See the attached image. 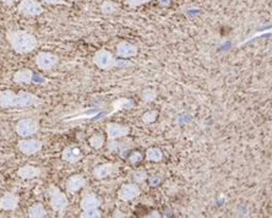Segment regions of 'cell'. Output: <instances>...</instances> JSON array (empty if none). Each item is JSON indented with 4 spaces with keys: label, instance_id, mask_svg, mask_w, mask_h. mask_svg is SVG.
Returning a JSON list of instances; mask_svg holds the SVG:
<instances>
[{
    "label": "cell",
    "instance_id": "obj_19",
    "mask_svg": "<svg viewBox=\"0 0 272 218\" xmlns=\"http://www.w3.org/2000/svg\"><path fill=\"white\" fill-rule=\"evenodd\" d=\"M33 75L34 72L31 69H21L14 74L13 80L19 85H30L33 81Z\"/></svg>",
    "mask_w": 272,
    "mask_h": 218
},
{
    "label": "cell",
    "instance_id": "obj_18",
    "mask_svg": "<svg viewBox=\"0 0 272 218\" xmlns=\"http://www.w3.org/2000/svg\"><path fill=\"white\" fill-rule=\"evenodd\" d=\"M0 108H16V92L11 90L0 91Z\"/></svg>",
    "mask_w": 272,
    "mask_h": 218
},
{
    "label": "cell",
    "instance_id": "obj_7",
    "mask_svg": "<svg viewBox=\"0 0 272 218\" xmlns=\"http://www.w3.org/2000/svg\"><path fill=\"white\" fill-rule=\"evenodd\" d=\"M43 149V142L38 138L32 137H22L17 142V150L25 156H33L41 152Z\"/></svg>",
    "mask_w": 272,
    "mask_h": 218
},
{
    "label": "cell",
    "instance_id": "obj_32",
    "mask_svg": "<svg viewBox=\"0 0 272 218\" xmlns=\"http://www.w3.org/2000/svg\"><path fill=\"white\" fill-rule=\"evenodd\" d=\"M2 2L3 4L7 5V7H13V5L16 3V0H2Z\"/></svg>",
    "mask_w": 272,
    "mask_h": 218
},
{
    "label": "cell",
    "instance_id": "obj_25",
    "mask_svg": "<svg viewBox=\"0 0 272 218\" xmlns=\"http://www.w3.org/2000/svg\"><path fill=\"white\" fill-rule=\"evenodd\" d=\"M159 97V92H157L156 88H145L141 92V98L145 103H152L154 102Z\"/></svg>",
    "mask_w": 272,
    "mask_h": 218
},
{
    "label": "cell",
    "instance_id": "obj_1",
    "mask_svg": "<svg viewBox=\"0 0 272 218\" xmlns=\"http://www.w3.org/2000/svg\"><path fill=\"white\" fill-rule=\"evenodd\" d=\"M7 41L17 54H28L38 47V40L34 34L22 29H9L7 32Z\"/></svg>",
    "mask_w": 272,
    "mask_h": 218
},
{
    "label": "cell",
    "instance_id": "obj_4",
    "mask_svg": "<svg viewBox=\"0 0 272 218\" xmlns=\"http://www.w3.org/2000/svg\"><path fill=\"white\" fill-rule=\"evenodd\" d=\"M15 131L20 137H31L40 131V122L36 118H23L16 123Z\"/></svg>",
    "mask_w": 272,
    "mask_h": 218
},
{
    "label": "cell",
    "instance_id": "obj_20",
    "mask_svg": "<svg viewBox=\"0 0 272 218\" xmlns=\"http://www.w3.org/2000/svg\"><path fill=\"white\" fill-rule=\"evenodd\" d=\"M27 216L30 218H45L48 216V213H47L45 206L41 204V202H37V204H33L28 208Z\"/></svg>",
    "mask_w": 272,
    "mask_h": 218
},
{
    "label": "cell",
    "instance_id": "obj_2",
    "mask_svg": "<svg viewBox=\"0 0 272 218\" xmlns=\"http://www.w3.org/2000/svg\"><path fill=\"white\" fill-rule=\"evenodd\" d=\"M125 59H116L115 55L113 54L112 52L107 51V49H99L93 54L92 61L98 69L104 70V71H108V70L115 69V67H121V66H129L130 64L125 63Z\"/></svg>",
    "mask_w": 272,
    "mask_h": 218
},
{
    "label": "cell",
    "instance_id": "obj_15",
    "mask_svg": "<svg viewBox=\"0 0 272 218\" xmlns=\"http://www.w3.org/2000/svg\"><path fill=\"white\" fill-rule=\"evenodd\" d=\"M20 196L16 195L15 193H5L4 195L0 197V210L2 211H15L19 207Z\"/></svg>",
    "mask_w": 272,
    "mask_h": 218
},
{
    "label": "cell",
    "instance_id": "obj_24",
    "mask_svg": "<svg viewBox=\"0 0 272 218\" xmlns=\"http://www.w3.org/2000/svg\"><path fill=\"white\" fill-rule=\"evenodd\" d=\"M130 175H131V179H133V181L135 183V184H144V183L147 180V178H148L147 172H146L145 169H140V168L133 170Z\"/></svg>",
    "mask_w": 272,
    "mask_h": 218
},
{
    "label": "cell",
    "instance_id": "obj_14",
    "mask_svg": "<svg viewBox=\"0 0 272 218\" xmlns=\"http://www.w3.org/2000/svg\"><path fill=\"white\" fill-rule=\"evenodd\" d=\"M102 206V200L101 197H98L95 193H85L83 197H81L80 201V207L83 211H89V210H96Z\"/></svg>",
    "mask_w": 272,
    "mask_h": 218
},
{
    "label": "cell",
    "instance_id": "obj_12",
    "mask_svg": "<svg viewBox=\"0 0 272 218\" xmlns=\"http://www.w3.org/2000/svg\"><path fill=\"white\" fill-rule=\"evenodd\" d=\"M84 158V153L81 151V149H79L75 145H69L64 147L63 152H61V160L66 163L75 164L77 162H80Z\"/></svg>",
    "mask_w": 272,
    "mask_h": 218
},
{
    "label": "cell",
    "instance_id": "obj_9",
    "mask_svg": "<svg viewBox=\"0 0 272 218\" xmlns=\"http://www.w3.org/2000/svg\"><path fill=\"white\" fill-rule=\"evenodd\" d=\"M130 134V128L121 123H108L106 126V135L108 140H121Z\"/></svg>",
    "mask_w": 272,
    "mask_h": 218
},
{
    "label": "cell",
    "instance_id": "obj_3",
    "mask_svg": "<svg viewBox=\"0 0 272 218\" xmlns=\"http://www.w3.org/2000/svg\"><path fill=\"white\" fill-rule=\"evenodd\" d=\"M48 195H49V205H51L52 210L58 213L63 214L69 206L68 196L65 193H63L57 185L51 184L48 187Z\"/></svg>",
    "mask_w": 272,
    "mask_h": 218
},
{
    "label": "cell",
    "instance_id": "obj_35",
    "mask_svg": "<svg viewBox=\"0 0 272 218\" xmlns=\"http://www.w3.org/2000/svg\"><path fill=\"white\" fill-rule=\"evenodd\" d=\"M147 217H156V218H160L161 217V213L159 211H152L150 214H148Z\"/></svg>",
    "mask_w": 272,
    "mask_h": 218
},
{
    "label": "cell",
    "instance_id": "obj_16",
    "mask_svg": "<svg viewBox=\"0 0 272 218\" xmlns=\"http://www.w3.org/2000/svg\"><path fill=\"white\" fill-rule=\"evenodd\" d=\"M17 175L23 180H32V179H36L42 175V168L31 166V164H25V166L20 167L17 169Z\"/></svg>",
    "mask_w": 272,
    "mask_h": 218
},
{
    "label": "cell",
    "instance_id": "obj_23",
    "mask_svg": "<svg viewBox=\"0 0 272 218\" xmlns=\"http://www.w3.org/2000/svg\"><path fill=\"white\" fill-rule=\"evenodd\" d=\"M99 10H101V13L103 15L109 16V15L118 13L119 5L115 2H113V0H104L101 4V7H99Z\"/></svg>",
    "mask_w": 272,
    "mask_h": 218
},
{
    "label": "cell",
    "instance_id": "obj_8",
    "mask_svg": "<svg viewBox=\"0 0 272 218\" xmlns=\"http://www.w3.org/2000/svg\"><path fill=\"white\" fill-rule=\"evenodd\" d=\"M43 101L40 97L27 91H20L16 93V108H30L42 104Z\"/></svg>",
    "mask_w": 272,
    "mask_h": 218
},
{
    "label": "cell",
    "instance_id": "obj_13",
    "mask_svg": "<svg viewBox=\"0 0 272 218\" xmlns=\"http://www.w3.org/2000/svg\"><path fill=\"white\" fill-rule=\"evenodd\" d=\"M87 185V180L84 175L81 174H72L68 178L65 183V189L68 194H76L80 190H83Z\"/></svg>",
    "mask_w": 272,
    "mask_h": 218
},
{
    "label": "cell",
    "instance_id": "obj_34",
    "mask_svg": "<svg viewBox=\"0 0 272 218\" xmlns=\"http://www.w3.org/2000/svg\"><path fill=\"white\" fill-rule=\"evenodd\" d=\"M113 217H127V214L124 213V212H122V211H114V213H113Z\"/></svg>",
    "mask_w": 272,
    "mask_h": 218
},
{
    "label": "cell",
    "instance_id": "obj_27",
    "mask_svg": "<svg viewBox=\"0 0 272 218\" xmlns=\"http://www.w3.org/2000/svg\"><path fill=\"white\" fill-rule=\"evenodd\" d=\"M144 160H145V155L140 151H133L128 157V162L131 164V166H137V164L141 163Z\"/></svg>",
    "mask_w": 272,
    "mask_h": 218
},
{
    "label": "cell",
    "instance_id": "obj_6",
    "mask_svg": "<svg viewBox=\"0 0 272 218\" xmlns=\"http://www.w3.org/2000/svg\"><path fill=\"white\" fill-rule=\"evenodd\" d=\"M59 61L60 58L51 52H40L34 58V63H36L37 67L43 70V71H49V70L54 69L59 64Z\"/></svg>",
    "mask_w": 272,
    "mask_h": 218
},
{
    "label": "cell",
    "instance_id": "obj_33",
    "mask_svg": "<svg viewBox=\"0 0 272 218\" xmlns=\"http://www.w3.org/2000/svg\"><path fill=\"white\" fill-rule=\"evenodd\" d=\"M160 5L163 8H167L171 5V0H160Z\"/></svg>",
    "mask_w": 272,
    "mask_h": 218
},
{
    "label": "cell",
    "instance_id": "obj_26",
    "mask_svg": "<svg viewBox=\"0 0 272 218\" xmlns=\"http://www.w3.org/2000/svg\"><path fill=\"white\" fill-rule=\"evenodd\" d=\"M157 119H159V112L157 111H147V112H145L141 117L142 123L146 124V125L153 124Z\"/></svg>",
    "mask_w": 272,
    "mask_h": 218
},
{
    "label": "cell",
    "instance_id": "obj_29",
    "mask_svg": "<svg viewBox=\"0 0 272 218\" xmlns=\"http://www.w3.org/2000/svg\"><path fill=\"white\" fill-rule=\"evenodd\" d=\"M80 217H83V218H101L102 212L99 211V208H96V210L83 211V213L80 214Z\"/></svg>",
    "mask_w": 272,
    "mask_h": 218
},
{
    "label": "cell",
    "instance_id": "obj_31",
    "mask_svg": "<svg viewBox=\"0 0 272 218\" xmlns=\"http://www.w3.org/2000/svg\"><path fill=\"white\" fill-rule=\"evenodd\" d=\"M47 5H66L65 0H41Z\"/></svg>",
    "mask_w": 272,
    "mask_h": 218
},
{
    "label": "cell",
    "instance_id": "obj_22",
    "mask_svg": "<svg viewBox=\"0 0 272 218\" xmlns=\"http://www.w3.org/2000/svg\"><path fill=\"white\" fill-rule=\"evenodd\" d=\"M89 143L92 149L101 150L102 147L106 145V135L103 132H96L89 138Z\"/></svg>",
    "mask_w": 272,
    "mask_h": 218
},
{
    "label": "cell",
    "instance_id": "obj_30",
    "mask_svg": "<svg viewBox=\"0 0 272 218\" xmlns=\"http://www.w3.org/2000/svg\"><path fill=\"white\" fill-rule=\"evenodd\" d=\"M147 181H148V185L152 188H156V187H160L161 184H162V176L156 174V175H151L147 178Z\"/></svg>",
    "mask_w": 272,
    "mask_h": 218
},
{
    "label": "cell",
    "instance_id": "obj_17",
    "mask_svg": "<svg viewBox=\"0 0 272 218\" xmlns=\"http://www.w3.org/2000/svg\"><path fill=\"white\" fill-rule=\"evenodd\" d=\"M114 172H115V164L112 163V162H107V163L98 164V166L93 168L92 174L98 180H103V179L112 175Z\"/></svg>",
    "mask_w": 272,
    "mask_h": 218
},
{
    "label": "cell",
    "instance_id": "obj_5",
    "mask_svg": "<svg viewBox=\"0 0 272 218\" xmlns=\"http://www.w3.org/2000/svg\"><path fill=\"white\" fill-rule=\"evenodd\" d=\"M17 13L25 17H36L45 13V8L38 0H21L17 5Z\"/></svg>",
    "mask_w": 272,
    "mask_h": 218
},
{
    "label": "cell",
    "instance_id": "obj_11",
    "mask_svg": "<svg viewBox=\"0 0 272 218\" xmlns=\"http://www.w3.org/2000/svg\"><path fill=\"white\" fill-rule=\"evenodd\" d=\"M116 51V57H119L121 59H130L136 57L139 54V48L137 46H135L134 43L128 42V41H122L116 44L115 47Z\"/></svg>",
    "mask_w": 272,
    "mask_h": 218
},
{
    "label": "cell",
    "instance_id": "obj_21",
    "mask_svg": "<svg viewBox=\"0 0 272 218\" xmlns=\"http://www.w3.org/2000/svg\"><path fill=\"white\" fill-rule=\"evenodd\" d=\"M145 160L148 162H162L163 152L159 147H150L145 152Z\"/></svg>",
    "mask_w": 272,
    "mask_h": 218
},
{
    "label": "cell",
    "instance_id": "obj_10",
    "mask_svg": "<svg viewBox=\"0 0 272 218\" xmlns=\"http://www.w3.org/2000/svg\"><path fill=\"white\" fill-rule=\"evenodd\" d=\"M140 195H141V189H140L139 184H135V183H128V184L122 185L121 189L118 190V199L124 202L133 201Z\"/></svg>",
    "mask_w": 272,
    "mask_h": 218
},
{
    "label": "cell",
    "instance_id": "obj_36",
    "mask_svg": "<svg viewBox=\"0 0 272 218\" xmlns=\"http://www.w3.org/2000/svg\"><path fill=\"white\" fill-rule=\"evenodd\" d=\"M2 41H3V38H2V34H0V44H2Z\"/></svg>",
    "mask_w": 272,
    "mask_h": 218
},
{
    "label": "cell",
    "instance_id": "obj_28",
    "mask_svg": "<svg viewBox=\"0 0 272 218\" xmlns=\"http://www.w3.org/2000/svg\"><path fill=\"white\" fill-rule=\"evenodd\" d=\"M123 2H124L130 9H136L139 7H142V5L145 4H148L151 0H123Z\"/></svg>",
    "mask_w": 272,
    "mask_h": 218
}]
</instances>
